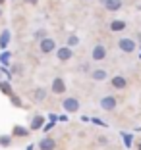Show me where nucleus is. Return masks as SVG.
I'll list each match as a JSON object with an SVG mask.
<instances>
[{
	"mask_svg": "<svg viewBox=\"0 0 141 150\" xmlns=\"http://www.w3.org/2000/svg\"><path fill=\"white\" fill-rule=\"evenodd\" d=\"M0 144L2 146H10V137H0Z\"/></svg>",
	"mask_w": 141,
	"mask_h": 150,
	"instance_id": "aec40b11",
	"label": "nucleus"
},
{
	"mask_svg": "<svg viewBox=\"0 0 141 150\" xmlns=\"http://www.w3.org/2000/svg\"><path fill=\"white\" fill-rule=\"evenodd\" d=\"M118 46L124 50V52H133V50H135V42H133L132 39H120Z\"/></svg>",
	"mask_w": 141,
	"mask_h": 150,
	"instance_id": "f03ea898",
	"label": "nucleus"
},
{
	"mask_svg": "<svg viewBox=\"0 0 141 150\" xmlns=\"http://www.w3.org/2000/svg\"><path fill=\"white\" fill-rule=\"evenodd\" d=\"M68 42H70L72 46H75V44L79 42V40H77V37H70V40H68Z\"/></svg>",
	"mask_w": 141,
	"mask_h": 150,
	"instance_id": "412c9836",
	"label": "nucleus"
},
{
	"mask_svg": "<svg viewBox=\"0 0 141 150\" xmlns=\"http://www.w3.org/2000/svg\"><path fill=\"white\" fill-rule=\"evenodd\" d=\"M137 148H139V150H141V142H139V144H137Z\"/></svg>",
	"mask_w": 141,
	"mask_h": 150,
	"instance_id": "a878e982",
	"label": "nucleus"
},
{
	"mask_svg": "<svg viewBox=\"0 0 141 150\" xmlns=\"http://www.w3.org/2000/svg\"><path fill=\"white\" fill-rule=\"evenodd\" d=\"M0 62H2V64H8L10 62V52H2V54H0Z\"/></svg>",
	"mask_w": 141,
	"mask_h": 150,
	"instance_id": "a211bd4d",
	"label": "nucleus"
},
{
	"mask_svg": "<svg viewBox=\"0 0 141 150\" xmlns=\"http://www.w3.org/2000/svg\"><path fill=\"white\" fill-rule=\"evenodd\" d=\"M102 2H104V0H102Z\"/></svg>",
	"mask_w": 141,
	"mask_h": 150,
	"instance_id": "cd10ccee",
	"label": "nucleus"
},
{
	"mask_svg": "<svg viewBox=\"0 0 141 150\" xmlns=\"http://www.w3.org/2000/svg\"><path fill=\"white\" fill-rule=\"evenodd\" d=\"M35 98H37V100H43V98H44V91H43V88H39V91L35 93Z\"/></svg>",
	"mask_w": 141,
	"mask_h": 150,
	"instance_id": "6ab92c4d",
	"label": "nucleus"
},
{
	"mask_svg": "<svg viewBox=\"0 0 141 150\" xmlns=\"http://www.w3.org/2000/svg\"><path fill=\"white\" fill-rule=\"evenodd\" d=\"M27 4H37V2H39V0H25Z\"/></svg>",
	"mask_w": 141,
	"mask_h": 150,
	"instance_id": "b1692460",
	"label": "nucleus"
},
{
	"mask_svg": "<svg viewBox=\"0 0 141 150\" xmlns=\"http://www.w3.org/2000/svg\"><path fill=\"white\" fill-rule=\"evenodd\" d=\"M52 125H54V121H50L49 125H44V131H49V129H52Z\"/></svg>",
	"mask_w": 141,
	"mask_h": 150,
	"instance_id": "5701e85b",
	"label": "nucleus"
},
{
	"mask_svg": "<svg viewBox=\"0 0 141 150\" xmlns=\"http://www.w3.org/2000/svg\"><path fill=\"white\" fill-rule=\"evenodd\" d=\"M104 58H106V48L102 44H97L93 48V60H104Z\"/></svg>",
	"mask_w": 141,
	"mask_h": 150,
	"instance_id": "39448f33",
	"label": "nucleus"
},
{
	"mask_svg": "<svg viewBox=\"0 0 141 150\" xmlns=\"http://www.w3.org/2000/svg\"><path fill=\"white\" fill-rule=\"evenodd\" d=\"M110 29H112V31H122V29H126V23L120 21V19H116V21L110 23Z\"/></svg>",
	"mask_w": 141,
	"mask_h": 150,
	"instance_id": "4468645a",
	"label": "nucleus"
},
{
	"mask_svg": "<svg viewBox=\"0 0 141 150\" xmlns=\"http://www.w3.org/2000/svg\"><path fill=\"white\" fill-rule=\"evenodd\" d=\"M54 48H56V42H54L52 39H43L41 40V52L49 54V52H52Z\"/></svg>",
	"mask_w": 141,
	"mask_h": 150,
	"instance_id": "7ed1b4c3",
	"label": "nucleus"
},
{
	"mask_svg": "<svg viewBox=\"0 0 141 150\" xmlns=\"http://www.w3.org/2000/svg\"><path fill=\"white\" fill-rule=\"evenodd\" d=\"M62 106H64V110H66L68 114H72V112H77V110H79V102L75 100V98H66Z\"/></svg>",
	"mask_w": 141,
	"mask_h": 150,
	"instance_id": "f257e3e1",
	"label": "nucleus"
},
{
	"mask_svg": "<svg viewBox=\"0 0 141 150\" xmlns=\"http://www.w3.org/2000/svg\"><path fill=\"white\" fill-rule=\"evenodd\" d=\"M12 102H14V104H16V106H19V104H21V102H19V98H18V96H12Z\"/></svg>",
	"mask_w": 141,
	"mask_h": 150,
	"instance_id": "4be33fe9",
	"label": "nucleus"
},
{
	"mask_svg": "<svg viewBox=\"0 0 141 150\" xmlns=\"http://www.w3.org/2000/svg\"><path fill=\"white\" fill-rule=\"evenodd\" d=\"M64 91H66V85H64V81H62V79H54V81H52V93L60 94V93H64Z\"/></svg>",
	"mask_w": 141,
	"mask_h": 150,
	"instance_id": "0eeeda50",
	"label": "nucleus"
},
{
	"mask_svg": "<svg viewBox=\"0 0 141 150\" xmlns=\"http://www.w3.org/2000/svg\"><path fill=\"white\" fill-rule=\"evenodd\" d=\"M33 148H35V146H31V144H29V146H27V150H33Z\"/></svg>",
	"mask_w": 141,
	"mask_h": 150,
	"instance_id": "393cba45",
	"label": "nucleus"
},
{
	"mask_svg": "<svg viewBox=\"0 0 141 150\" xmlns=\"http://www.w3.org/2000/svg\"><path fill=\"white\" fill-rule=\"evenodd\" d=\"M106 77V71L104 69H97L95 73H93V79H97V81H102Z\"/></svg>",
	"mask_w": 141,
	"mask_h": 150,
	"instance_id": "2eb2a0df",
	"label": "nucleus"
},
{
	"mask_svg": "<svg viewBox=\"0 0 141 150\" xmlns=\"http://www.w3.org/2000/svg\"><path fill=\"white\" fill-rule=\"evenodd\" d=\"M101 108H102V110H108V112L114 110V108H116V98L114 96H104L101 100Z\"/></svg>",
	"mask_w": 141,
	"mask_h": 150,
	"instance_id": "20e7f679",
	"label": "nucleus"
},
{
	"mask_svg": "<svg viewBox=\"0 0 141 150\" xmlns=\"http://www.w3.org/2000/svg\"><path fill=\"white\" fill-rule=\"evenodd\" d=\"M2 2H4V0H0V4H2Z\"/></svg>",
	"mask_w": 141,
	"mask_h": 150,
	"instance_id": "bb28decb",
	"label": "nucleus"
},
{
	"mask_svg": "<svg viewBox=\"0 0 141 150\" xmlns=\"http://www.w3.org/2000/svg\"><path fill=\"white\" fill-rule=\"evenodd\" d=\"M0 88H2V93H4V94H12V88H10L8 81H2V83H0Z\"/></svg>",
	"mask_w": 141,
	"mask_h": 150,
	"instance_id": "dca6fc26",
	"label": "nucleus"
},
{
	"mask_svg": "<svg viewBox=\"0 0 141 150\" xmlns=\"http://www.w3.org/2000/svg\"><path fill=\"white\" fill-rule=\"evenodd\" d=\"M0 13H2V12H0Z\"/></svg>",
	"mask_w": 141,
	"mask_h": 150,
	"instance_id": "c85d7f7f",
	"label": "nucleus"
},
{
	"mask_svg": "<svg viewBox=\"0 0 141 150\" xmlns=\"http://www.w3.org/2000/svg\"><path fill=\"white\" fill-rule=\"evenodd\" d=\"M8 42H10V31L6 29V31L0 35V48H6V46H8Z\"/></svg>",
	"mask_w": 141,
	"mask_h": 150,
	"instance_id": "1a4fd4ad",
	"label": "nucleus"
},
{
	"mask_svg": "<svg viewBox=\"0 0 141 150\" xmlns=\"http://www.w3.org/2000/svg\"><path fill=\"white\" fill-rule=\"evenodd\" d=\"M58 58H60V60H70L72 58V50L70 48H60L58 50Z\"/></svg>",
	"mask_w": 141,
	"mask_h": 150,
	"instance_id": "f8f14e48",
	"label": "nucleus"
},
{
	"mask_svg": "<svg viewBox=\"0 0 141 150\" xmlns=\"http://www.w3.org/2000/svg\"><path fill=\"white\" fill-rule=\"evenodd\" d=\"M122 6V0H104V8L110 10V12H116Z\"/></svg>",
	"mask_w": 141,
	"mask_h": 150,
	"instance_id": "423d86ee",
	"label": "nucleus"
},
{
	"mask_svg": "<svg viewBox=\"0 0 141 150\" xmlns=\"http://www.w3.org/2000/svg\"><path fill=\"white\" fill-rule=\"evenodd\" d=\"M43 121H44V117L35 115V117H33V121H31V129H33V131H35V129H41V127H43Z\"/></svg>",
	"mask_w": 141,
	"mask_h": 150,
	"instance_id": "9d476101",
	"label": "nucleus"
},
{
	"mask_svg": "<svg viewBox=\"0 0 141 150\" xmlns=\"http://www.w3.org/2000/svg\"><path fill=\"white\" fill-rule=\"evenodd\" d=\"M14 135H18V137H27V135H29V129L16 125V127H14Z\"/></svg>",
	"mask_w": 141,
	"mask_h": 150,
	"instance_id": "9b49d317",
	"label": "nucleus"
},
{
	"mask_svg": "<svg viewBox=\"0 0 141 150\" xmlns=\"http://www.w3.org/2000/svg\"><path fill=\"white\" fill-rule=\"evenodd\" d=\"M122 139H124V144L128 146H132V135H128V133H122Z\"/></svg>",
	"mask_w": 141,
	"mask_h": 150,
	"instance_id": "f3484780",
	"label": "nucleus"
},
{
	"mask_svg": "<svg viewBox=\"0 0 141 150\" xmlns=\"http://www.w3.org/2000/svg\"><path fill=\"white\" fill-rule=\"evenodd\" d=\"M112 87L124 88V87H126V79H124V77H112Z\"/></svg>",
	"mask_w": 141,
	"mask_h": 150,
	"instance_id": "ddd939ff",
	"label": "nucleus"
},
{
	"mask_svg": "<svg viewBox=\"0 0 141 150\" xmlns=\"http://www.w3.org/2000/svg\"><path fill=\"white\" fill-rule=\"evenodd\" d=\"M54 146H56V142H54L52 139H43V141L39 142L41 150H54Z\"/></svg>",
	"mask_w": 141,
	"mask_h": 150,
	"instance_id": "6e6552de",
	"label": "nucleus"
}]
</instances>
